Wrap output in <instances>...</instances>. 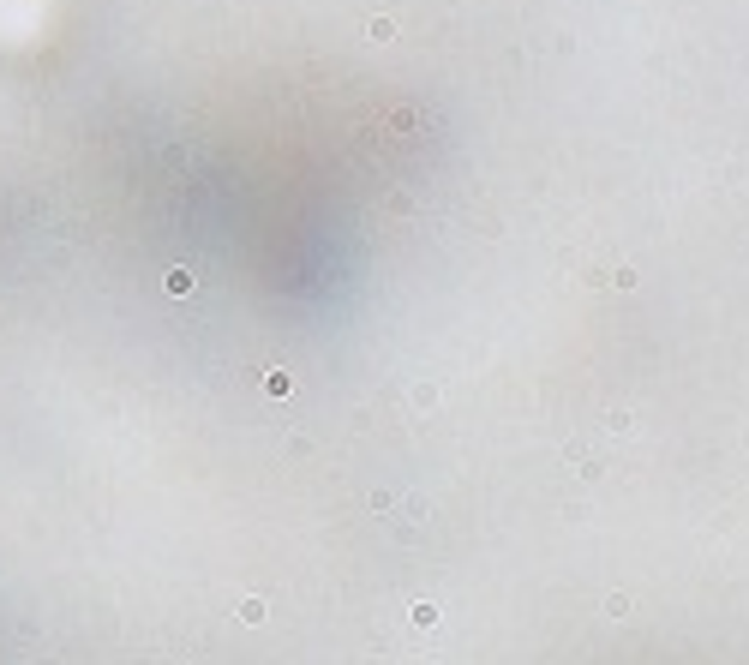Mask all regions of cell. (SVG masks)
<instances>
[{
    "label": "cell",
    "mask_w": 749,
    "mask_h": 665,
    "mask_svg": "<svg viewBox=\"0 0 749 665\" xmlns=\"http://www.w3.org/2000/svg\"><path fill=\"white\" fill-rule=\"evenodd\" d=\"M192 270H186V264H180V270H168V294H192Z\"/></svg>",
    "instance_id": "1"
},
{
    "label": "cell",
    "mask_w": 749,
    "mask_h": 665,
    "mask_svg": "<svg viewBox=\"0 0 749 665\" xmlns=\"http://www.w3.org/2000/svg\"><path fill=\"white\" fill-rule=\"evenodd\" d=\"M264 618H270L264 599H240V623H264Z\"/></svg>",
    "instance_id": "2"
},
{
    "label": "cell",
    "mask_w": 749,
    "mask_h": 665,
    "mask_svg": "<svg viewBox=\"0 0 749 665\" xmlns=\"http://www.w3.org/2000/svg\"><path fill=\"white\" fill-rule=\"evenodd\" d=\"M264 390H270V396H288V390H294V378H288V372H270Z\"/></svg>",
    "instance_id": "3"
},
{
    "label": "cell",
    "mask_w": 749,
    "mask_h": 665,
    "mask_svg": "<svg viewBox=\"0 0 749 665\" xmlns=\"http://www.w3.org/2000/svg\"><path fill=\"white\" fill-rule=\"evenodd\" d=\"M366 36H378V43H389V36H396V24H389V18H372V24H366Z\"/></svg>",
    "instance_id": "4"
}]
</instances>
